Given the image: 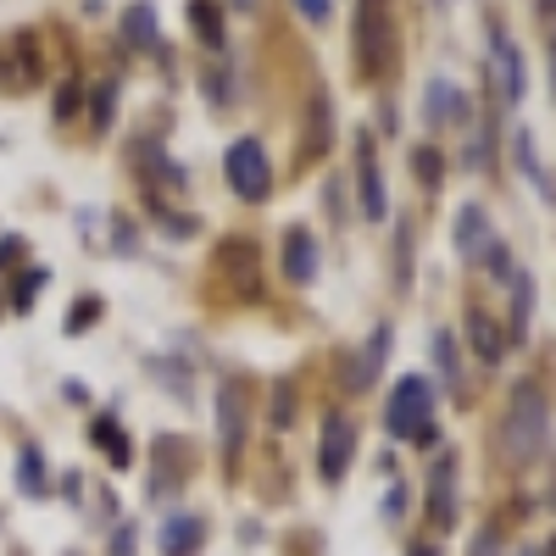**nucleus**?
I'll use <instances>...</instances> for the list:
<instances>
[{
  "instance_id": "f257e3e1",
  "label": "nucleus",
  "mask_w": 556,
  "mask_h": 556,
  "mask_svg": "<svg viewBox=\"0 0 556 556\" xmlns=\"http://www.w3.org/2000/svg\"><path fill=\"white\" fill-rule=\"evenodd\" d=\"M351 45H356V73L362 78H384L395 67L401 28H395V7H390V0H356Z\"/></svg>"
},
{
  "instance_id": "f03ea898",
  "label": "nucleus",
  "mask_w": 556,
  "mask_h": 556,
  "mask_svg": "<svg viewBox=\"0 0 556 556\" xmlns=\"http://www.w3.org/2000/svg\"><path fill=\"white\" fill-rule=\"evenodd\" d=\"M540 451H545V395L540 384H518L513 406H506V424H501V456H506V468H529Z\"/></svg>"
},
{
  "instance_id": "7ed1b4c3",
  "label": "nucleus",
  "mask_w": 556,
  "mask_h": 556,
  "mask_svg": "<svg viewBox=\"0 0 556 556\" xmlns=\"http://www.w3.org/2000/svg\"><path fill=\"white\" fill-rule=\"evenodd\" d=\"M434 384L429 379H417V374H406L401 384H395V395H390V406H384V429L395 434V440H417V445H434Z\"/></svg>"
},
{
  "instance_id": "20e7f679",
  "label": "nucleus",
  "mask_w": 556,
  "mask_h": 556,
  "mask_svg": "<svg viewBox=\"0 0 556 556\" xmlns=\"http://www.w3.org/2000/svg\"><path fill=\"white\" fill-rule=\"evenodd\" d=\"M228 184H235V195L240 201H267L273 195V162H267V146L262 139H235V146H228Z\"/></svg>"
},
{
  "instance_id": "39448f33",
  "label": "nucleus",
  "mask_w": 556,
  "mask_h": 556,
  "mask_svg": "<svg viewBox=\"0 0 556 556\" xmlns=\"http://www.w3.org/2000/svg\"><path fill=\"white\" fill-rule=\"evenodd\" d=\"M351 456H356V417L329 412L323 417V440H317V473L329 484H340L351 473Z\"/></svg>"
},
{
  "instance_id": "423d86ee",
  "label": "nucleus",
  "mask_w": 556,
  "mask_h": 556,
  "mask_svg": "<svg viewBox=\"0 0 556 556\" xmlns=\"http://www.w3.org/2000/svg\"><path fill=\"white\" fill-rule=\"evenodd\" d=\"M356 184H362V217L367 223H384L390 217V195H384L379 151H374V134H367V128H356Z\"/></svg>"
},
{
  "instance_id": "0eeeda50",
  "label": "nucleus",
  "mask_w": 556,
  "mask_h": 556,
  "mask_svg": "<svg viewBox=\"0 0 556 556\" xmlns=\"http://www.w3.org/2000/svg\"><path fill=\"white\" fill-rule=\"evenodd\" d=\"M424 117H429V128H468V123H473L468 89L451 84V78H429V89H424Z\"/></svg>"
},
{
  "instance_id": "6e6552de",
  "label": "nucleus",
  "mask_w": 556,
  "mask_h": 556,
  "mask_svg": "<svg viewBox=\"0 0 556 556\" xmlns=\"http://www.w3.org/2000/svg\"><path fill=\"white\" fill-rule=\"evenodd\" d=\"M217 440H223V468H240V451H245V390L228 384L217 395Z\"/></svg>"
},
{
  "instance_id": "1a4fd4ad",
  "label": "nucleus",
  "mask_w": 556,
  "mask_h": 556,
  "mask_svg": "<svg viewBox=\"0 0 556 556\" xmlns=\"http://www.w3.org/2000/svg\"><path fill=\"white\" fill-rule=\"evenodd\" d=\"M384 351H390V329L379 323L374 329V340H367L362 351H345V367H340V379L351 384V390H367L379 379V367H384Z\"/></svg>"
},
{
  "instance_id": "9d476101",
  "label": "nucleus",
  "mask_w": 556,
  "mask_h": 556,
  "mask_svg": "<svg viewBox=\"0 0 556 556\" xmlns=\"http://www.w3.org/2000/svg\"><path fill=\"white\" fill-rule=\"evenodd\" d=\"M429 518H434V529H451L456 523V456H445V462H434V479H429Z\"/></svg>"
},
{
  "instance_id": "9b49d317",
  "label": "nucleus",
  "mask_w": 556,
  "mask_h": 556,
  "mask_svg": "<svg viewBox=\"0 0 556 556\" xmlns=\"http://www.w3.org/2000/svg\"><path fill=\"white\" fill-rule=\"evenodd\" d=\"M285 278L290 285H312L317 278V240L306 235V228H290L285 235Z\"/></svg>"
},
{
  "instance_id": "f8f14e48",
  "label": "nucleus",
  "mask_w": 556,
  "mask_h": 556,
  "mask_svg": "<svg viewBox=\"0 0 556 556\" xmlns=\"http://www.w3.org/2000/svg\"><path fill=\"white\" fill-rule=\"evenodd\" d=\"M490 56H495V67H501V96L506 101H523V51L513 39H506L501 28H495V39H490Z\"/></svg>"
},
{
  "instance_id": "ddd939ff",
  "label": "nucleus",
  "mask_w": 556,
  "mask_h": 556,
  "mask_svg": "<svg viewBox=\"0 0 556 556\" xmlns=\"http://www.w3.org/2000/svg\"><path fill=\"white\" fill-rule=\"evenodd\" d=\"M490 240H495V235H490V223H484V206L468 201V206L456 212V251H462V256H479Z\"/></svg>"
},
{
  "instance_id": "4468645a",
  "label": "nucleus",
  "mask_w": 556,
  "mask_h": 556,
  "mask_svg": "<svg viewBox=\"0 0 556 556\" xmlns=\"http://www.w3.org/2000/svg\"><path fill=\"white\" fill-rule=\"evenodd\" d=\"M468 340H473V356L484 362V367H495L501 356H506V334L495 329V323H490V312H468Z\"/></svg>"
},
{
  "instance_id": "2eb2a0df",
  "label": "nucleus",
  "mask_w": 556,
  "mask_h": 556,
  "mask_svg": "<svg viewBox=\"0 0 556 556\" xmlns=\"http://www.w3.org/2000/svg\"><path fill=\"white\" fill-rule=\"evenodd\" d=\"M201 534H206V523L201 518H167V529H162V556H195L201 551Z\"/></svg>"
},
{
  "instance_id": "dca6fc26",
  "label": "nucleus",
  "mask_w": 556,
  "mask_h": 556,
  "mask_svg": "<svg viewBox=\"0 0 556 556\" xmlns=\"http://www.w3.org/2000/svg\"><path fill=\"white\" fill-rule=\"evenodd\" d=\"M190 28L201 34V45L223 51V45H228V28H223V0H190Z\"/></svg>"
},
{
  "instance_id": "f3484780",
  "label": "nucleus",
  "mask_w": 556,
  "mask_h": 556,
  "mask_svg": "<svg viewBox=\"0 0 556 556\" xmlns=\"http://www.w3.org/2000/svg\"><path fill=\"white\" fill-rule=\"evenodd\" d=\"M529 317H534V278L529 273H513V345H523L529 340Z\"/></svg>"
},
{
  "instance_id": "a211bd4d",
  "label": "nucleus",
  "mask_w": 556,
  "mask_h": 556,
  "mask_svg": "<svg viewBox=\"0 0 556 556\" xmlns=\"http://www.w3.org/2000/svg\"><path fill=\"white\" fill-rule=\"evenodd\" d=\"M123 34H128V45H139V51H156V7L151 0H134L128 17H123Z\"/></svg>"
},
{
  "instance_id": "6ab92c4d",
  "label": "nucleus",
  "mask_w": 556,
  "mask_h": 556,
  "mask_svg": "<svg viewBox=\"0 0 556 556\" xmlns=\"http://www.w3.org/2000/svg\"><path fill=\"white\" fill-rule=\"evenodd\" d=\"M96 440H101L112 468H134V451H128V434L117 429V417H96Z\"/></svg>"
},
{
  "instance_id": "aec40b11",
  "label": "nucleus",
  "mask_w": 556,
  "mask_h": 556,
  "mask_svg": "<svg viewBox=\"0 0 556 556\" xmlns=\"http://www.w3.org/2000/svg\"><path fill=\"white\" fill-rule=\"evenodd\" d=\"M17 484H23V495H45V490H51V473H45V456H39L34 445H23V456H17Z\"/></svg>"
},
{
  "instance_id": "412c9836",
  "label": "nucleus",
  "mask_w": 556,
  "mask_h": 556,
  "mask_svg": "<svg viewBox=\"0 0 556 556\" xmlns=\"http://www.w3.org/2000/svg\"><path fill=\"white\" fill-rule=\"evenodd\" d=\"M513 151H518V167H523V178H534L540 190L551 195V184H545V173H540V156H534V139H529V128H518V134H513Z\"/></svg>"
},
{
  "instance_id": "4be33fe9",
  "label": "nucleus",
  "mask_w": 556,
  "mask_h": 556,
  "mask_svg": "<svg viewBox=\"0 0 556 556\" xmlns=\"http://www.w3.org/2000/svg\"><path fill=\"white\" fill-rule=\"evenodd\" d=\"M39 285H51V267H28V273H23V285L12 290V306H17V312H28V306H34V295H39Z\"/></svg>"
},
{
  "instance_id": "5701e85b",
  "label": "nucleus",
  "mask_w": 556,
  "mask_h": 556,
  "mask_svg": "<svg viewBox=\"0 0 556 556\" xmlns=\"http://www.w3.org/2000/svg\"><path fill=\"white\" fill-rule=\"evenodd\" d=\"M479 262H484V273H495V278H506V285H513V273H518V267H513V251H506L501 240H490V245L479 251Z\"/></svg>"
},
{
  "instance_id": "b1692460",
  "label": "nucleus",
  "mask_w": 556,
  "mask_h": 556,
  "mask_svg": "<svg viewBox=\"0 0 556 556\" xmlns=\"http://www.w3.org/2000/svg\"><path fill=\"white\" fill-rule=\"evenodd\" d=\"M101 317V301L96 295H84V301H73V317H67V334H84L89 329V323H96Z\"/></svg>"
},
{
  "instance_id": "393cba45",
  "label": "nucleus",
  "mask_w": 556,
  "mask_h": 556,
  "mask_svg": "<svg viewBox=\"0 0 556 556\" xmlns=\"http://www.w3.org/2000/svg\"><path fill=\"white\" fill-rule=\"evenodd\" d=\"M429 345H434V362L445 367V379H456V374H462V367H456V340H451L445 329H434V340H429Z\"/></svg>"
},
{
  "instance_id": "a878e982",
  "label": "nucleus",
  "mask_w": 556,
  "mask_h": 556,
  "mask_svg": "<svg viewBox=\"0 0 556 556\" xmlns=\"http://www.w3.org/2000/svg\"><path fill=\"white\" fill-rule=\"evenodd\" d=\"M412 167H417V178H424V184H440V173H445V162H440V151H412Z\"/></svg>"
},
{
  "instance_id": "bb28decb",
  "label": "nucleus",
  "mask_w": 556,
  "mask_h": 556,
  "mask_svg": "<svg viewBox=\"0 0 556 556\" xmlns=\"http://www.w3.org/2000/svg\"><path fill=\"white\" fill-rule=\"evenodd\" d=\"M112 106H117V84H96V128H112Z\"/></svg>"
},
{
  "instance_id": "cd10ccee",
  "label": "nucleus",
  "mask_w": 556,
  "mask_h": 556,
  "mask_svg": "<svg viewBox=\"0 0 556 556\" xmlns=\"http://www.w3.org/2000/svg\"><path fill=\"white\" fill-rule=\"evenodd\" d=\"M295 12H301L306 23H329V17H334V0H295Z\"/></svg>"
},
{
  "instance_id": "c85d7f7f",
  "label": "nucleus",
  "mask_w": 556,
  "mask_h": 556,
  "mask_svg": "<svg viewBox=\"0 0 556 556\" xmlns=\"http://www.w3.org/2000/svg\"><path fill=\"white\" fill-rule=\"evenodd\" d=\"M273 395H278V412H273V417H278V424H290V417H295V406H290V395H295V390H290V379H278V384H273Z\"/></svg>"
},
{
  "instance_id": "c756f323",
  "label": "nucleus",
  "mask_w": 556,
  "mask_h": 556,
  "mask_svg": "<svg viewBox=\"0 0 556 556\" xmlns=\"http://www.w3.org/2000/svg\"><path fill=\"white\" fill-rule=\"evenodd\" d=\"M78 106V84H62V96H56V117H67Z\"/></svg>"
},
{
  "instance_id": "7c9ffc66",
  "label": "nucleus",
  "mask_w": 556,
  "mask_h": 556,
  "mask_svg": "<svg viewBox=\"0 0 556 556\" xmlns=\"http://www.w3.org/2000/svg\"><path fill=\"white\" fill-rule=\"evenodd\" d=\"M540 7H545V12H556V0H540Z\"/></svg>"
},
{
  "instance_id": "2f4dec72",
  "label": "nucleus",
  "mask_w": 556,
  "mask_h": 556,
  "mask_svg": "<svg viewBox=\"0 0 556 556\" xmlns=\"http://www.w3.org/2000/svg\"><path fill=\"white\" fill-rule=\"evenodd\" d=\"M545 556H556V540H551V545H545Z\"/></svg>"
},
{
  "instance_id": "473e14b6",
  "label": "nucleus",
  "mask_w": 556,
  "mask_h": 556,
  "mask_svg": "<svg viewBox=\"0 0 556 556\" xmlns=\"http://www.w3.org/2000/svg\"><path fill=\"white\" fill-rule=\"evenodd\" d=\"M412 556H434V551H412Z\"/></svg>"
},
{
  "instance_id": "72a5a7b5",
  "label": "nucleus",
  "mask_w": 556,
  "mask_h": 556,
  "mask_svg": "<svg viewBox=\"0 0 556 556\" xmlns=\"http://www.w3.org/2000/svg\"><path fill=\"white\" fill-rule=\"evenodd\" d=\"M434 7H451V0H434Z\"/></svg>"
}]
</instances>
